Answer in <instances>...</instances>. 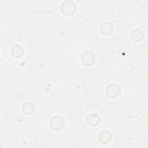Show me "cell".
<instances>
[{
    "instance_id": "obj_1",
    "label": "cell",
    "mask_w": 148,
    "mask_h": 148,
    "mask_svg": "<svg viewBox=\"0 0 148 148\" xmlns=\"http://www.w3.org/2000/svg\"><path fill=\"white\" fill-rule=\"evenodd\" d=\"M120 87L116 84H112L109 85L106 89V92L110 97H116L120 92Z\"/></svg>"
},
{
    "instance_id": "obj_2",
    "label": "cell",
    "mask_w": 148,
    "mask_h": 148,
    "mask_svg": "<svg viewBox=\"0 0 148 148\" xmlns=\"http://www.w3.org/2000/svg\"><path fill=\"white\" fill-rule=\"evenodd\" d=\"M88 60H89L90 65L93 64L95 61L94 54L90 50L86 51L82 56V61L83 63L86 64V65H88Z\"/></svg>"
},
{
    "instance_id": "obj_3",
    "label": "cell",
    "mask_w": 148,
    "mask_h": 148,
    "mask_svg": "<svg viewBox=\"0 0 148 148\" xmlns=\"http://www.w3.org/2000/svg\"><path fill=\"white\" fill-rule=\"evenodd\" d=\"M113 31V26L109 23H105L102 25H101V33L105 35H108L112 34Z\"/></svg>"
},
{
    "instance_id": "obj_4",
    "label": "cell",
    "mask_w": 148,
    "mask_h": 148,
    "mask_svg": "<svg viewBox=\"0 0 148 148\" xmlns=\"http://www.w3.org/2000/svg\"><path fill=\"white\" fill-rule=\"evenodd\" d=\"M105 136H103L102 135H101V134H99V136H101V137L100 138L99 137V140L101 142H103L104 143L103 144H105L106 143L108 142L110 140V138H112V135H110V134L108 132V131H105Z\"/></svg>"
}]
</instances>
